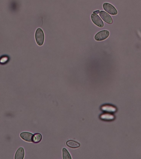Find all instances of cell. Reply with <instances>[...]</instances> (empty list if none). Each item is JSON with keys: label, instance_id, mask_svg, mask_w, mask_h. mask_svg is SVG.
Masks as SVG:
<instances>
[{"label": "cell", "instance_id": "obj_1", "mask_svg": "<svg viewBox=\"0 0 141 159\" xmlns=\"http://www.w3.org/2000/svg\"><path fill=\"white\" fill-rule=\"evenodd\" d=\"M35 38H36L37 44L39 46H42L44 43V35L41 29L39 28L37 29L36 32V35H35Z\"/></svg>", "mask_w": 141, "mask_h": 159}, {"label": "cell", "instance_id": "obj_2", "mask_svg": "<svg viewBox=\"0 0 141 159\" xmlns=\"http://www.w3.org/2000/svg\"><path fill=\"white\" fill-rule=\"evenodd\" d=\"M103 8L104 10L110 14L112 15H116L117 14V10H116L115 8L112 5L109 3H105L104 4Z\"/></svg>", "mask_w": 141, "mask_h": 159}, {"label": "cell", "instance_id": "obj_3", "mask_svg": "<svg viewBox=\"0 0 141 159\" xmlns=\"http://www.w3.org/2000/svg\"><path fill=\"white\" fill-rule=\"evenodd\" d=\"M109 32L107 30H103L97 33L95 36V39L97 41H101L105 40L108 37Z\"/></svg>", "mask_w": 141, "mask_h": 159}, {"label": "cell", "instance_id": "obj_4", "mask_svg": "<svg viewBox=\"0 0 141 159\" xmlns=\"http://www.w3.org/2000/svg\"><path fill=\"white\" fill-rule=\"evenodd\" d=\"M92 20L94 24H96L97 26L100 27H103L104 26L103 22L101 19L98 15H97L96 14H93L91 16Z\"/></svg>", "mask_w": 141, "mask_h": 159}, {"label": "cell", "instance_id": "obj_5", "mask_svg": "<svg viewBox=\"0 0 141 159\" xmlns=\"http://www.w3.org/2000/svg\"><path fill=\"white\" fill-rule=\"evenodd\" d=\"M100 14L101 17L103 20L104 21L108 24H112L113 22L112 18L109 15L106 13L105 12L103 11H102L100 13Z\"/></svg>", "mask_w": 141, "mask_h": 159}, {"label": "cell", "instance_id": "obj_6", "mask_svg": "<svg viewBox=\"0 0 141 159\" xmlns=\"http://www.w3.org/2000/svg\"><path fill=\"white\" fill-rule=\"evenodd\" d=\"M20 137L24 141L27 142H33V138L34 135L29 132H21L20 134Z\"/></svg>", "mask_w": 141, "mask_h": 159}, {"label": "cell", "instance_id": "obj_7", "mask_svg": "<svg viewBox=\"0 0 141 159\" xmlns=\"http://www.w3.org/2000/svg\"><path fill=\"white\" fill-rule=\"evenodd\" d=\"M24 157V151L23 148H19L16 153L15 159H23Z\"/></svg>", "mask_w": 141, "mask_h": 159}, {"label": "cell", "instance_id": "obj_8", "mask_svg": "<svg viewBox=\"0 0 141 159\" xmlns=\"http://www.w3.org/2000/svg\"><path fill=\"white\" fill-rule=\"evenodd\" d=\"M66 145L69 148H72V149H77L80 146V143L73 140L67 141Z\"/></svg>", "mask_w": 141, "mask_h": 159}, {"label": "cell", "instance_id": "obj_9", "mask_svg": "<svg viewBox=\"0 0 141 159\" xmlns=\"http://www.w3.org/2000/svg\"><path fill=\"white\" fill-rule=\"evenodd\" d=\"M42 138V135L41 134L36 133L33 136V142L34 143H39L41 141Z\"/></svg>", "mask_w": 141, "mask_h": 159}, {"label": "cell", "instance_id": "obj_10", "mask_svg": "<svg viewBox=\"0 0 141 159\" xmlns=\"http://www.w3.org/2000/svg\"><path fill=\"white\" fill-rule=\"evenodd\" d=\"M63 158L64 159H71L70 154L69 153L68 151L65 148L63 149Z\"/></svg>", "mask_w": 141, "mask_h": 159}, {"label": "cell", "instance_id": "obj_11", "mask_svg": "<svg viewBox=\"0 0 141 159\" xmlns=\"http://www.w3.org/2000/svg\"><path fill=\"white\" fill-rule=\"evenodd\" d=\"M103 110L106 111L114 112L115 111V109L113 107L108 106V107H104Z\"/></svg>", "mask_w": 141, "mask_h": 159}, {"label": "cell", "instance_id": "obj_12", "mask_svg": "<svg viewBox=\"0 0 141 159\" xmlns=\"http://www.w3.org/2000/svg\"><path fill=\"white\" fill-rule=\"evenodd\" d=\"M104 117L105 119H113V116L109 114H105L104 115Z\"/></svg>", "mask_w": 141, "mask_h": 159}, {"label": "cell", "instance_id": "obj_13", "mask_svg": "<svg viewBox=\"0 0 141 159\" xmlns=\"http://www.w3.org/2000/svg\"><path fill=\"white\" fill-rule=\"evenodd\" d=\"M99 13H100L99 10L95 11L93 13L94 14H98Z\"/></svg>", "mask_w": 141, "mask_h": 159}]
</instances>
